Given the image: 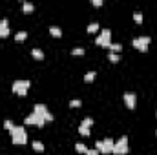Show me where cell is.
<instances>
[{
    "label": "cell",
    "instance_id": "2",
    "mask_svg": "<svg viewBox=\"0 0 157 155\" xmlns=\"http://www.w3.org/2000/svg\"><path fill=\"white\" fill-rule=\"evenodd\" d=\"M29 86H31V82H29L28 79H18V80H15V82H13L11 90H13V93L20 95V97H26V95H28V91H29Z\"/></svg>",
    "mask_w": 157,
    "mask_h": 155
},
{
    "label": "cell",
    "instance_id": "16",
    "mask_svg": "<svg viewBox=\"0 0 157 155\" xmlns=\"http://www.w3.org/2000/svg\"><path fill=\"white\" fill-rule=\"evenodd\" d=\"M95 77H97V73H95V71H88V73L84 75V82H93V80H95Z\"/></svg>",
    "mask_w": 157,
    "mask_h": 155
},
{
    "label": "cell",
    "instance_id": "24",
    "mask_svg": "<svg viewBox=\"0 0 157 155\" xmlns=\"http://www.w3.org/2000/svg\"><path fill=\"white\" fill-rule=\"evenodd\" d=\"M133 20H135L137 24H141V22H143V13L141 11H135V13H133Z\"/></svg>",
    "mask_w": 157,
    "mask_h": 155
},
{
    "label": "cell",
    "instance_id": "14",
    "mask_svg": "<svg viewBox=\"0 0 157 155\" xmlns=\"http://www.w3.org/2000/svg\"><path fill=\"white\" fill-rule=\"evenodd\" d=\"M86 31H88V33H95V31H99V22H89Z\"/></svg>",
    "mask_w": 157,
    "mask_h": 155
},
{
    "label": "cell",
    "instance_id": "8",
    "mask_svg": "<svg viewBox=\"0 0 157 155\" xmlns=\"http://www.w3.org/2000/svg\"><path fill=\"white\" fill-rule=\"evenodd\" d=\"M122 100H124V104H126L130 109H133V108H135V102H137V95L133 93V91H126V93L122 95Z\"/></svg>",
    "mask_w": 157,
    "mask_h": 155
},
{
    "label": "cell",
    "instance_id": "17",
    "mask_svg": "<svg viewBox=\"0 0 157 155\" xmlns=\"http://www.w3.org/2000/svg\"><path fill=\"white\" fill-rule=\"evenodd\" d=\"M33 150H35L37 153H42V151H44V144H42L40 141H33Z\"/></svg>",
    "mask_w": 157,
    "mask_h": 155
},
{
    "label": "cell",
    "instance_id": "7",
    "mask_svg": "<svg viewBox=\"0 0 157 155\" xmlns=\"http://www.w3.org/2000/svg\"><path fill=\"white\" fill-rule=\"evenodd\" d=\"M24 122H26V124H35V126H38V128H42L44 124H46V121H44L40 115L33 113V112H31V113H29V115L24 119Z\"/></svg>",
    "mask_w": 157,
    "mask_h": 155
},
{
    "label": "cell",
    "instance_id": "11",
    "mask_svg": "<svg viewBox=\"0 0 157 155\" xmlns=\"http://www.w3.org/2000/svg\"><path fill=\"white\" fill-rule=\"evenodd\" d=\"M31 55H33L35 60H42V58H44V51H42L40 48H33V49H31Z\"/></svg>",
    "mask_w": 157,
    "mask_h": 155
},
{
    "label": "cell",
    "instance_id": "19",
    "mask_svg": "<svg viewBox=\"0 0 157 155\" xmlns=\"http://www.w3.org/2000/svg\"><path fill=\"white\" fill-rule=\"evenodd\" d=\"M79 133H80L82 137H88V135H89V128H86V126H80V124H79Z\"/></svg>",
    "mask_w": 157,
    "mask_h": 155
},
{
    "label": "cell",
    "instance_id": "1",
    "mask_svg": "<svg viewBox=\"0 0 157 155\" xmlns=\"http://www.w3.org/2000/svg\"><path fill=\"white\" fill-rule=\"evenodd\" d=\"M9 133H11V141H13L15 144H20V146H22V144L28 142V131H26L24 126H15Z\"/></svg>",
    "mask_w": 157,
    "mask_h": 155
},
{
    "label": "cell",
    "instance_id": "12",
    "mask_svg": "<svg viewBox=\"0 0 157 155\" xmlns=\"http://www.w3.org/2000/svg\"><path fill=\"white\" fill-rule=\"evenodd\" d=\"M22 9H24L26 13H29V11H33V9H35V6L29 2V0H24V2H22Z\"/></svg>",
    "mask_w": 157,
    "mask_h": 155
},
{
    "label": "cell",
    "instance_id": "22",
    "mask_svg": "<svg viewBox=\"0 0 157 155\" xmlns=\"http://www.w3.org/2000/svg\"><path fill=\"white\" fill-rule=\"evenodd\" d=\"M108 58H110V62H113V64H115V62H119L121 57H119V53H108Z\"/></svg>",
    "mask_w": 157,
    "mask_h": 155
},
{
    "label": "cell",
    "instance_id": "30",
    "mask_svg": "<svg viewBox=\"0 0 157 155\" xmlns=\"http://www.w3.org/2000/svg\"><path fill=\"white\" fill-rule=\"evenodd\" d=\"M35 155H40V153H35Z\"/></svg>",
    "mask_w": 157,
    "mask_h": 155
},
{
    "label": "cell",
    "instance_id": "23",
    "mask_svg": "<svg viewBox=\"0 0 157 155\" xmlns=\"http://www.w3.org/2000/svg\"><path fill=\"white\" fill-rule=\"evenodd\" d=\"M80 126H86V128H89V126H93V119L92 117H86L82 122H80Z\"/></svg>",
    "mask_w": 157,
    "mask_h": 155
},
{
    "label": "cell",
    "instance_id": "26",
    "mask_svg": "<svg viewBox=\"0 0 157 155\" xmlns=\"http://www.w3.org/2000/svg\"><path fill=\"white\" fill-rule=\"evenodd\" d=\"M4 128H6L8 131H11V130L15 128V124H13V121H4Z\"/></svg>",
    "mask_w": 157,
    "mask_h": 155
},
{
    "label": "cell",
    "instance_id": "18",
    "mask_svg": "<svg viewBox=\"0 0 157 155\" xmlns=\"http://www.w3.org/2000/svg\"><path fill=\"white\" fill-rule=\"evenodd\" d=\"M26 38H28V31H18V33L15 35V40H18V42L26 40Z\"/></svg>",
    "mask_w": 157,
    "mask_h": 155
},
{
    "label": "cell",
    "instance_id": "15",
    "mask_svg": "<svg viewBox=\"0 0 157 155\" xmlns=\"http://www.w3.org/2000/svg\"><path fill=\"white\" fill-rule=\"evenodd\" d=\"M108 49H110V53H119V51H122V46L121 44H110Z\"/></svg>",
    "mask_w": 157,
    "mask_h": 155
},
{
    "label": "cell",
    "instance_id": "4",
    "mask_svg": "<svg viewBox=\"0 0 157 155\" xmlns=\"http://www.w3.org/2000/svg\"><path fill=\"white\" fill-rule=\"evenodd\" d=\"M128 150H130V146H128V137L122 135V137L115 142L113 151H111V153H115V155H124V153H128Z\"/></svg>",
    "mask_w": 157,
    "mask_h": 155
},
{
    "label": "cell",
    "instance_id": "9",
    "mask_svg": "<svg viewBox=\"0 0 157 155\" xmlns=\"http://www.w3.org/2000/svg\"><path fill=\"white\" fill-rule=\"evenodd\" d=\"M8 35H9V20L2 18V20H0V38H4Z\"/></svg>",
    "mask_w": 157,
    "mask_h": 155
},
{
    "label": "cell",
    "instance_id": "20",
    "mask_svg": "<svg viewBox=\"0 0 157 155\" xmlns=\"http://www.w3.org/2000/svg\"><path fill=\"white\" fill-rule=\"evenodd\" d=\"M75 150H77L79 153H86V151H88L86 144H82V142H77V144H75Z\"/></svg>",
    "mask_w": 157,
    "mask_h": 155
},
{
    "label": "cell",
    "instance_id": "6",
    "mask_svg": "<svg viewBox=\"0 0 157 155\" xmlns=\"http://www.w3.org/2000/svg\"><path fill=\"white\" fill-rule=\"evenodd\" d=\"M95 44H99V46H102V48H108L111 44V31L110 29H102L99 33V37L95 38Z\"/></svg>",
    "mask_w": 157,
    "mask_h": 155
},
{
    "label": "cell",
    "instance_id": "5",
    "mask_svg": "<svg viewBox=\"0 0 157 155\" xmlns=\"http://www.w3.org/2000/svg\"><path fill=\"white\" fill-rule=\"evenodd\" d=\"M131 44H133V48H135V49H139V51H146V49H148V44H150V37H146V35L135 37V38L131 40Z\"/></svg>",
    "mask_w": 157,
    "mask_h": 155
},
{
    "label": "cell",
    "instance_id": "31",
    "mask_svg": "<svg viewBox=\"0 0 157 155\" xmlns=\"http://www.w3.org/2000/svg\"><path fill=\"white\" fill-rule=\"evenodd\" d=\"M155 135H157V131H155Z\"/></svg>",
    "mask_w": 157,
    "mask_h": 155
},
{
    "label": "cell",
    "instance_id": "21",
    "mask_svg": "<svg viewBox=\"0 0 157 155\" xmlns=\"http://www.w3.org/2000/svg\"><path fill=\"white\" fill-rule=\"evenodd\" d=\"M84 53H86L84 48H73V49H71V55H75V57H77V55L80 57V55H84Z\"/></svg>",
    "mask_w": 157,
    "mask_h": 155
},
{
    "label": "cell",
    "instance_id": "29",
    "mask_svg": "<svg viewBox=\"0 0 157 155\" xmlns=\"http://www.w3.org/2000/svg\"><path fill=\"white\" fill-rule=\"evenodd\" d=\"M48 121H50V122H51V121H53V115H51V113H50V112H48V115H46V122H48Z\"/></svg>",
    "mask_w": 157,
    "mask_h": 155
},
{
    "label": "cell",
    "instance_id": "13",
    "mask_svg": "<svg viewBox=\"0 0 157 155\" xmlns=\"http://www.w3.org/2000/svg\"><path fill=\"white\" fill-rule=\"evenodd\" d=\"M50 33H51L53 37H57V38H59V37H62V31H60V28H59V26H50Z\"/></svg>",
    "mask_w": 157,
    "mask_h": 155
},
{
    "label": "cell",
    "instance_id": "25",
    "mask_svg": "<svg viewBox=\"0 0 157 155\" xmlns=\"http://www.w3.org/2000/svg\"><path fill=\"white\" fill-rule=\"evenodd\" d=\"M82 106V102L79 100V99H73V100H70V108H80Z\"/></svg>",
    "mask_w": 157,
    "mask_h": 155
},
{
    "label": "cell",
    "instance_id": "10",
    "mask_svg": "<svg viewBox=\"0 0 157 155\" xmlns=\"http://www.w3.org/2000/svg\"><path fill=\"white\" fill-rule=\"evenodd\" d=\"M33 113L40 115L44 121H46V115H48V108L44 106V104H35V108H33Z\"/></svg>",
    "mask_w": 157,
    "mask_h": 155
},
{
    "label": "cell",
    "instance_id": "27",
    "mask_svg": "<svg viewBox=\"0 0 157 155\" xmlns=\"http://www.w3.org/2000/svg\"><path fill=\"white\" fill-rule=\"evenodd\" d=\"M86 155H99V150H97V148H93V150H89V148H88Z\"/></svg>",
    "mask_w": 157,
    "mask_h": 155
},
{
    "label": "cell",
    "instance_id": "28",
    "mask_svg": "<svg viewBox=\"0 0 157 155\" xmlns=\"http://www.w3.org/2000/svg\"><path fill=\"white\" fill-rule=\"evenodd\" d=\"M92 4L97 6V7H101V6H102V0H92Z\"/></svg>",
    "mask_w": 157,
    "mask_h": 155
},
{
    "label": "cell",
    "instance_id": "3",
    "mask_svg": "<svg viewBox=\"0 0 157 155\" xmlns=\"http://www.w3.org/2000/svg\"><path fill=\"white\" fill-rule=\"evenodd\" d=\"M113 146H115V141L111 137H106V139L95 142V148L99 150V153H111L113 151Z\"/></svg>",
    "mask_w": 157,
    "mask_h": 155
}]
</instances>
